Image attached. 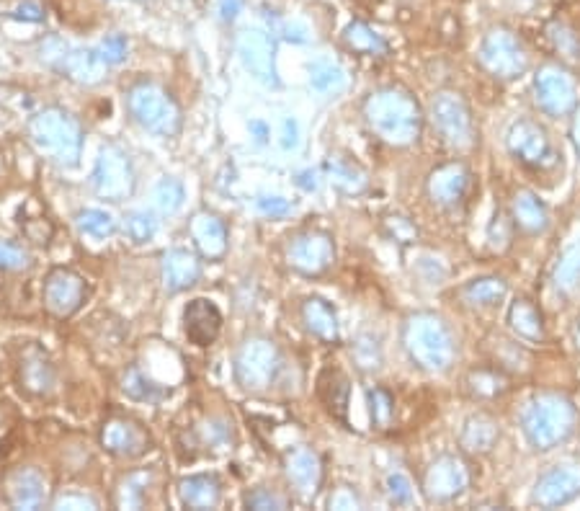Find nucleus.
<instances>
[{
	"instance_id": "15",
	"label": "nucleus",
	"mask_w": 580,
	"mask_h": 511,
	"mask_svg": "<svg viewBox=\"0 0 580 511\" xmlns=\"http://www.w3.org/2000/svg\"><path fill=\"white\" fill-rule=\"evenodd\" d=\"M580 496V460H565L552 465L534 483L532 504L539 509H560Z\"/></svg>"
},
{
	"instance_id": "19",
	"label": "nucleus",
	"mask_w": 580,
	"mask_h": 511,
	"mask_svg": "<svg viewBox=\"0 0 580 511\" xmlns=\"http://www.w3.org/2000/svg\"><path fill=\"white\" fill-rule=\"evenodd\" d=\"M284 473L294 491L300 493L302 499H312L323 486V462L320 455L310 447H292L284 455Z\"/></svg>"
},
{
	"instance_id": "1",
	"label": "nucleus",
	"mask_w": 580,
	"mask_h": 511,
	"mask_svg": "<svg viewBox=\"0 0 580 511\" xmlns=\"http://www.w3.org/2000/svg\"><path fill=\"white\" fill-rule=\"evenodd\" d=\"M361 114L369 130L392 148H410L421 140L423 109L416 96L405 88H377L367 96Z\"/></svg>"
},
{
	"instance_id": "11",
	"label": "nucleus",
	"mask_w": 580,
	"mask_h": 511,
	"mask_svg": "<svg viewBox=\"0 0 580 511\" xmlns=\"http://www.w3.org/2000/svg\"><path fill=\"white\" fill-rule=\"evenodd\" d=\"M287 264L302 277H320L336 261V243L325 230L307 228L287 243Z\"/></svg>"
},
{
	"instance_id": "33",
	"label": "nucleus",
	"mask_w": 580,
	"mask_h": 511,
	"mask_svg": "<svg viewBox=\"0 0 580 511\" xmlns=\"http://www.w3.org/2000/svg\"><path fill=\"white\" fill-rule=\"evenodd\" d=\"M343 44L346 50L356 52V55H367V57H387L390 55V44L385 42L382 34L372 29L364 21H351V24L343 29Z\"/></svg>"
},
{
	"instance_id": "20",
	"label": "nucleus",
	"mask_w": 580,
	"mask_h": 511,
	"mask_svg": "<svg viewBox=\"0 0 580 511\" xmlns=\"http://www.w3.org/2000/svg\"><path fill=\"white\" fill-rule=\"evenodd\" d=\"M16 382L31 398H44L55 390V364L39 346H29L16 367Z\"/></svg>"
},
{
	"instance_id": "40",
	"label": "nucleus",
	"mask_w": 580,
	"mask_h": 511,
	"mask_svg": "<svg viewBox=\"0 0 580 511\" xmlns=\"http://www.w3.org/2000/svg\"><path fill=\"white\" fill-rule=\"evenodd\" d=\"M184 184L176 179H163L155 186V204L163 215H173L184 207Z\"/></svg>"
},
{
	"instance_id": "17",
	"label": "nucleus",
	"mask_w": 580,
	"mask_h": 511,
	"mask_svg": "<svg viewBox=\"0 0 580 511\" xmlns=\"http://www.w3.org/2000/svg\"><path fill=\"white\" fill-rule=\"evenodd\" d=\"M238 55L243 60L245 70L256 78V81L266 83V86H276V47L274 39L261 29H245L238 37Z\"/></svg>"
},
{
	"instance_id": "56",
	"label": "nucleus",
	"mask_w": 580,
	"mask_h": 511,
	"mask_svg": "<svg viewBox=\"0 0 580 511\" xmlns=\"http://www.w3.org/2000/svg\"><path fill=\"white\" fill-rule=\"evenodd\" d=\"M570 140H573V148H575V153L580 155V104L575 106V111H573V119H570Z\"/></svg>"
},
{
	"instance_id": "58",
	"label": "nucleus",
	"mask_w": 580,
	"mask_h": 511,
	"mask_svg": "<svg viewBox=\"0 0 580 511\" xmlns=\"http://www.w3.org/2000/svg\"><path fill=\"white\" fill-rule=\"evenodd\" d=\"M251 132L256 135V142H266V137H269V130L263 122H251Z\"/></svg>"
},
{
	"instance_id": "57",
	"label": "nucleus",
	"mask_w": 580,
	"mask_h": 511,
	"mask_svg": "<svg viewBox=\"0 0 580 511\" xmlns=\"http://www.w3.org/2000/svg\"><path fill=\"white\" fill-rule=\"evenodd\" d=\"M297 186L300 189H305V191H315L318 189V173L315 171H302V173H297Z\"/></svg>"
},
{
	"instance_id": "12",
	"label": "nucleus",
	"mask_w": 580,
	"mask_h": 511,
	"mask_svg": "<svg viewBox=\"0 0 580 511\" xmlns=\"http://www.w3.org/2000/svg\"><path fill=\"white\" fill-rule=\"evenodd\" d=\"M470 488V468L457 455H439L423 473V496L431 504H452Z\"/></svg>"
},
{
	"instance_id": "13",
	"label": "nucleus",
	"mask_w": 580,
	"mask_h": 511,
	"mask_svg": "<svg viewBox=\"0 0 580 511\" xmlns=\"http://www.w3.org/2000/svg\"><path fill=\"white\" fill-rule=\"evenodd\" d=\"M44 310L52 318H70L83 308V302L88 297V282L80 277L78 271L68 269V266H55L44 279Z\"/></svg>"
},
{
	"instance_id": "3",
	"label": "nucleus",
	"mask_w": 580,
	"mask_h": 511,
	"mask_svg": "<svg viewBox=\"0 0 580 511\" xmlns=\"http://www.w3.org/2000/svg\"><path fill=\"white\" fill-rule=\"evenodd\" d=\"M403 349L410 362L431 375L452 370L454 357H457V341L452 336V328L436 313H413L405 318Z\"/></svg>"
},
{
	"instance_id": "36",
	"label": "nucleus",
	"mask_w": 580,
	"mask_h": 511,
	"mask_svg": "<svg viewBox=\"0 0 580 511\" xmlns=\"http://www.w3.org/2000/svg\"><path fill=\"white\" fill-rule=\"evenodd\" d=\"M328 176L333 186L341 189L343 194H361V191L367 189V173L361 171L354 161L341 158V155L328 161Z\"/></svg>"
},
{
	"instance_id": "43",
	"label": "nucleus",
	"mask_w": 580,
	"mask_h": 511,
	"mask_svg": "<svg viewBox=\"0 0 580 511\" xmlns=\"http://www.w3.org/2000/svg\"><path fill=\"white\" fill-rule=\"evenodd\" d=\"M354 359L364 372H374L382 367V346L374 336H361L354 344Z\"/></svg>"
},
{
	"instance_id": "27",
	"label": "nucleus",
	"mask_w": 580,
	"mask_h": 511,
	"mask_svg": "<svg viewBox=\"0 0 580 511\" xmlns=\"http://www.w3.org/2000/svg\"><path fill=\"white\" fill-rule=\"evenodd\" d=\"M501 439V426L488 413H475L464 421L462 431H459V447L467 455H490L493 447Z\"/></svg>"
},
{
	"instance_id": "16",
	"label": "nucleus",
	"mask_w": 580,
	"mask_h": 511,
	"mask_svg": "<svg viewBox=\"0 0 580 511\" xmlns=\"http://www.w3.org/2000/svg\"><path fill=\"white\" fill-rule=\"evenodd\" d=\"M470 168L462 161H449L436 166L428 173L426 179V197L428 202L439 207V210H457L464 202L467 191H470Z\"/></svg>"
},
{
	"instance_id": "30",
	"label": "nucleus",
	"mask_w": 580,
	"mask_h": 511,
	"mask_svg": "<svg viewBox=\"0 0 580 511\" xmlns=\"http://www.w3.org/2000/svg\"><path fill=\"white\" fill-rule=\"evenodd\" d=\"M459 295H462L464 305H470V308L477 310L498 308V305L508 297V282L503 277L488 274V277L470 279V282L459 290Z\"/></svg>"
},
{
	"instance_id": "24",
	"label": "nucleus",
	"mask_w": 580,
	"mask_h": 511,
	"mask_svg": "<svg viewBox=\"0 0 580 511\" xmlns=\"http://www.w3.org/2000/svg\"><path fill=\"white\" fill-rule=\"evenodd\" d=\"M160 277H163V284L168 292H184L199 282V277H202V264L186 248H171L163 256Z\"/></svg>"
},
{
	"instance_id": "18",
	"label": "nucleus",
	"mask_w": 580,
	"mask_h": 511,
	"mask_svg": "<svg viewBox=\"0 0 580 511\" xmlns=\"http://www.w3.org/2000/svg\"><path fill=\"white\" fill-rule=\"evenodd\" d=\"M101 447L116 457H142L153 447L145 426L127 416H114L101 426Z\"/></svg>"
},
{
	"instance_id": "34",
	"label": "nucleus",
	"mask_w": 580,
	"mask_h": 511,
	"mask_svg": "<svg viewBox=\"0 0 580 511\" xmlns=\"http://www.w3.org/2000/svg\"><path fill=\"white\" fill-rule=\"evenodd\" d=\"M552 284L562 295H573L580 290V241L570 243L560 253V259L552 269Z\"/></svg>"
},
{
	"instance_id": "53",
	"label": "nucleus",
	"mask_w": 580,
	"mask_h": 511,
	"mask_svg": "<svg viewBox=\"0 0 580 511\" xmlns=\"http://www.w3.org/2000/svg\"><path fill=\"white\" fill-rule=\"evenodd\" d=\"M359 499L348 488H338L333 496H330V509H359Z\"/></svg>"
},
{
	"instance_id": "31",
	"label": "nucleus",
	"mask_w": 580,
	"mask_h": 511,
	"mask_svg": "<svg viewBox=\"0 0 580 511\" xmlns=\"http://www.w3.org/2000/svg\"><path fill=\"white\" fill-rule=\"evenodd\" d=\"M109 68L98 50H73L62 55V70L68 78L83 86H93L104 78V70Z\"/></svg>"
},
{
	"instance_id": "7",
	"label": "nucleus",
	"mask_w": 580,
	"mask_h": 511,
	"mask_svg": "<svg viewBox=\"0 0 580 511\" xmlns=\"http://www.w3.org/2000/svg\"><path fill=\"white\" fill-rule=\"evenodd\" d=\"M431 124L444 145L452 150H472L475 148V119L472 109L459 91L444 88L431 101Z\"/></svg>"
},
{
	"instance_id": "38",
	"label": "nucleus",
	"mask_w": 580,
	"mask_h": 511,
	"mask_svg": "<svg viewBox=\"0 0 580 511\" xmlns=\"http://www.w3.org/2000/svg\"><path fill=\"white\" fill-rule=\"evenodd\" d=\"M544 34L550 39L552 50L562 57V60L580 62V34L562 19H552L544 26Z\"/></svg>"
},
{
	"instance_id": "29",
	"label": "nucleus",
	"mask_w": 580,
	"mask_h": 511,
	"mask_svg": "<svg viewBox=\"0 0 580 511\" xmlns=\"http://www.w3.org/2000/svg\"><path fill=\"white\" fill-rule=\"evenodd\" d=\"M178 496L186 509H214L222 501V483L217 475H189L178 483Z\"/></svg>"
},
{
	"instance_id": "39",
	"label": "nucleus",
	"mask_w": 580,
	"mask_h": 511,
	"mask_svg": "<svg viewBox=\"0 0 580 511\" xmlns=\"http://www.w3.org/2000/svg\"><path fill=\"white\" fill-rule=\"evenodd\" d=\"M75 225L83 235H91V238H109L116 230V222L109 212L104 210H83L75 215Z\"/></svg>"
},
{
	"instance_id": "59",
	"label": "nucleus",
	"mask_w": 580,
	"mask_h": 511,
	"mask_svg": "<svg viewBox=\"0 0 580 511\" xmlns=\"http://www.w3.org/2000/svg\"><path fill=\"white\" fill-rule=\"evenodd\" d=\"M573 346H575V351L580 354V315H578V321H575V326H573Z\"/></svg>"
},
{
	"instance_id": "8",
	"label": "nucleus",
	"mask_w": 580,
	"mask_h": 511,
	"mask_svg": "<svg viewBox=\"0 0 580 511\" xmlns=\"http://www.w3.org/2000/svg\"><path fill=\"white\" fill-rule=\"evenodd\" d=\"M506 150L516 163H521L529 171H550L557 166L560 155H557L555 142L544 124H539L532 117H521L508 127L506 132Z\"/></svg>"
},
{
	"instance_id": "48",
	"label": "nucleus",
	"mask_w": 580,
	"mask_h": 511,
	"mask_svg": "<svg viewBox=\"0 0 580 511\" xmlns=\"http://www.w3.org/2000/svg\"><path fill=\"white\" fill-rule=\"evenodd\" d=\"M256 207L266 217H287L294 210V204L289 199L279 197V194H263V197L256 199Z\"/></svg>"
},
{
	"instance_id": "55",
	"label": "nucleus",
	"mask_w": 580,
	"mask_h": 511,
	"mask_svg": "<svg viewBox=\"0 0 580 511\" xmlns=\"http://www.w3.org/2000/svg\"><path fill=\"white\" fill-rule=\"evenodd\" d=\"M55 509H96V501L86 496H62L55 501Z\"/></svg>"
},
{
	"instance_id": "6",
	"label": "nucleus",
	"mask_w": 580,
	"mask_h": 511,
	"mask_svg": "<svg viewBox=\"0 0 580 511\" xmlns=\"http://www.w3.org/2000/svg\"><path fill=\"white\" fill-rule=\"evenodd\" d=\"M129 114L142 130L158 137H173L181 130V106L158 83H137L127 93Z\"/></svg>"
},
{
	"instance_id": "25",
	"label": "nucleus",
	"mask_w": 580,
	"mask_h": 511,
	"mask_svg": "<svg viewBox=\"0 0 580 511\" xmlns=\"http://www.w3.org/2000/svg\"><path fill=\"white\" fill-rule=\"evenodd\" d=\"M189 233L194 238L196 251L202 253L204 259L217 261L227 253V228L217 215H209V212L194 215V220L189 225Z\"/></svg>"
},
{
	"instance_id": "10",
	"label": "nucleus",
	"mask_w": 580,
	"mask_h": 511,
	"mask_svg": "<svg viewBox=\"0 0 580 511\" xmlns=\"http://www.w3.org/2000/svg\"><path fill=\"white\" fill-rule=\"evenodd\" d=\"M281 367V354L274 341L251 339L240 346L235 357V377L248 393H263L274 382Z\"/></svg>"
},
{
	"instance_id": "37",
	"label": "nucleus",
	"mask_w": 580,
	"mask_h": 511,
	"mask_svg": "<svg viewBox=\"0 0 580 511\" xmlns=\"http://www.w3.org/2000/svg\"><path fill=\"white\" fill-rule=\"evenodd\" d=\"M310 86L320 96H336L346 88V73L330 60H315L310 65Z\"/></svg>"
},
{
	"instance_id": "5",
	"label": "nucleus",
	"mask_w": 580,
	"mask_h": 511,
	"mask_svg": "<svg viewBox=\"0 0 580 511\" xmlns=\"http://www.w3.org/2000/svg\"><path fill=\"white\" fill-rule=\"evenodd\" d=\"M477 62L495 81H516L529 70V52L516 31L508 26H493L480 39Z\"/></svg>"
},
{
	"instance_id": "23",
	"label": "nucleus",
	"mask_w": 580,
	"mask_h": 511,
	"mask_svg": "<svg viewBox=\"0 0 580 511\" xmlns=\"http://www.w3.org/2000/svg\"><path fill=\"white\" fill-rule=\"evenodd\" d=\"M186 339L194 346H209L217 341L222 331V313L212 300L196 297L184 310Z\"/></svg>"
},
{
	"instance_id": "44",
	"label": "nucleus",
	"mask_w": 580,
	"mask_h": 511,
	"mask_svg": "<svg viewBox=\"0 0 580 511\" xmlns=\"http://www.w3.org/2000/svg\"><path fill=\"white\" fill-rule=\"evenodd\" d=\"M31 266V253L19 243L0 238V269L3 271H24Z\"/></svg>"
},
{
	"instance_id": "51",
	"label": "nucleus",
	"mask_w": 580,
	"mask_h": 511,
	"mask_svg": "<svg viewBox=\"0 0 580 511\" xmlns=\"http://www.w3.org/2000/svg\"><path fill=\"white\" fill-rule=\"evenodd\" d=\"M300 145V127H297V119L287 117L281 124V148L294 150Z\"/></svg>"
},
{
	"instance_id": "54",
	"label": "nucleus",
	"mask_w": 580,
	"mask_h": 511,
	"mask_svg": "<svg viewBox=\"0 0 580 511\" xmlns=\"http://www.w3.org/2000/svg\"><path fill=\"white\" fill-rule=\"evenodd\" d=\"M245 0H217V11H220L222 21H235L243 11Z\"/></svg>"
},
{
	"instance_id": "32",
	"label": "nucleus",
	"mask_w": 580,
	"mask_h": 511,
	"mask_svg": "<svg viewBox=\"0 0 580 511\" xmlns=\"http://www.w3.org/2000/svg\"><path fill=\"white\" fill-rule=\"evenodd\" d=\"M318 395L323 406L328 408L336 419L346 421L348 413V395H351V385H348V377L341 370H325L318 380Z\"/></svg>"
},
{
	"instance_id": "9",
	"label": "nucleus",
	"mask_w": 580,
	"mask_h": 511,
	"mask_svg": "<svg viewBox=\"0 0 580 511\" xmlns=\"http://www.w3.org/2000/svg\"><path fill=\"white\" fill-rule=\"evenodd\" d=\"M534 104L547 117H568L580 104L578 81L562 62H544L539 65L532 81Z\"/></svg>"
},
{
	"instance_id": "28",
	"label": "nucleus",
	"mask_w": 580,
	"mask_h": 511,
	"mask_svg": "<svg viewBox=\"0 0 580 511\" xmlns=\"http://www.w3.org/2000/svg\"><path fill=\"white\" fill-rule=\"evenodd\" d=\"M300 315L305 328L315 336V339H320L323 344H338V339H341V328H338V315L330 302H325L323 297H307V300L302 302Z\"/></svg>"
},
{
	"instance_id": "26",
	"label": "nucleus",
	"mask_w": 580,
	"mask_h": 511,
	"mask_svg": "<svg viewBox=\"0 0 580 511\" xmlns=\"http://www.w3.org/2000/svg\"><path fill=\"white\" fill-rule=\"evenodd\" d=\"M506 321L513 336L526 341V344H542L544 336H547L542 310H539L529 297H516V300L511 302Z\"/></svg>"
},
{
	"instance_id": "35",
	"label": "nucleus",
	"mask_w": 580,
	"mask_h": 511,
	"mask_svg": "<svg viewBox=\"0 0 580 511\" xmlns=\"http://www.w3.org/2000/svg\"><path fill=\"white\" fill-rule=\"evenodd\" d=\"M508 388H511V380H508L503 370L480 367V370H472L467 375V390H470L472 398L493 401V398H501L503 393H508Z\"/></svg>"
},
{
	"instance_id": "4",
	"label": "nucleus",
	"mask_w": 580,
	"mask_h": 511,
	"mask_svg": "<svg viewBox=\"0 0 580 511\" xmlns=\"http://www.w3.org/2000/svg\"><path fill=\"white\" fill-rule=\"evenodd\" d=\"M29 137L42 153L62 166H75L83 148V130L80 122L65 109H44L29 124Z\"/></svg>"
},
{
	"instance_id": "22",
	"label": "nucleus",
	"mask_w": 580,
	"mask_h": 511,
	"mask_svg": "<svg viewBox=\"0 0 580 511\" xmlns=\"http://www.w3.org/2000/svg\"><path fill=\"white\" fill-rule=\"evenodd\" d=\"M3 491L13 509H39L47 499V481L37 468H16L6 475Z\"/></svg>"
},
{
	"instance_id": "47",
	"label": "nucleus",
	"mask_w": 580,
	"mask_h": 511,
	"mask_svg": "<svg viewBox=\"0 0 580 511\" xmlns=\"http://www.w3.org/2000/svg\"><path fill=\"white\" fill-rule=\"evenodd\" d=\"M245 506H248V509H258V511H266V509L279 511V509H287V499L274 491H266V488H256V491H251L248 496H245Z\"/></svg>"
},
{
	"instance_id": "42",
	"label": "nucleus",
	"mask_w": 580,
	"mask_h": 511,
	"mask_svg": "<svg viewBox=\"0 0 580 511\" xmlns=\"http://www.w3.org/2000/svg\"><path fill=\"white\" fill-rule=\"evenodd\" d=\"M124 230H127L132 243H147L153 241L155 233H158V220L150 212H129Z\"/></svg>"
},
{
	"instance_id": "2",
	"label": "nucleus",
	"mask_w": 580,
	"mask_h": 511,
	"mask_svg": "<svg viewBox=\"0 0 580 511\" xmlns=\"http://www.w3.org/2000/svg\"><path fill=\"white\" fill-rule=\"evenodd\" d=\"M578 429V408L565 393H539L521 411V431L529 447L550 452Z\"/></svg>"
},
{
	"instance_id": "46",
	"label": "nucleus",
	"mask_w": 580,
	"mask_h": 511,
	"mask_svg": "<svg viewBox=\"0 0 580 511\" xmlns=\"http://www.w3.org/2000/svg\"><path fill=\"white\" fill-rule=\"evenodd\" d=\"M387 496L395 506H408L413 504V483L405 473H390L385 481Z\"/></svg>"
},
{
	"instance_id": "14",
	"label": "nucleus",
	"mask_w": 580,
	"mask_h": 511,
	"mask_svg": "<svg viewBox=\"0 0 580 511\" xmlns=\"http://www.w3.org/2000/svg\"><path fill=\"white\" fill-rule=\"evenodd\" d=\"M91 184L98 197L111 199V202L127 199L132 189H135V171H132L127 153H122L116 145H106L101 155H98Z\"/></svg>"
},
{
	"instance_id": "50",
	"label": "nucleus",
	"mask_w": 580,
	"mask_h": 511,
	"mask_svg": "<svg viewBox=\"0 0 580 511\" xmlns=\"http://www.w3.org/2000/svg\"><path fill=\"white\" fill-rule=\"evenodd\" d=\"M387 228H390V235L397 243H413L418 238V228L408 217H387Z\"/></svg>"
},
{
	"instance_id": "41",
	"label": "nucleus",
	"mask_w": 580,
	"mask_h": 511,
	"mask_svg": "<svg viewBox=\"0 0 580 511\" xmlns=\"http://www.w3.org/2000/svg\"><path fill=\"white\" fill-rule=\"evenodd\" d=\"M367 398H369V411H372L374 426H377V429L390 426L392 416H395V398H392L390 390L372 388L367 393Z\"/></svg>"
},
{
	"instance_id": "52",
	"label": "nucleus",
	"mask_w": 580,
	"mask_h": 511,
	"mask_svg": "<svg viewBox=\"0 0 580 511\" xmlns=\"http://www.w3.org/2000/svg\"><path fill=\"white\" fill-rule=\"evenodd\" d=\"M16 19H24V21H42L44 19V8L39 6L37 0H24L19 8H16V13H13Z\"/></svg>"
},
{
	"instance_id": "45",
	"label": "nucleus",
	"mask_w": 580,
	"mask_h": 511,
	"mask_svg": "<svg viewBox=\"0 0 580 511\" xmlns=\"http://www.w3.org/2000/svg\"><path fill=\"white\" fill-rule=\"evenodd\" d=\"M124 393H127L129 398H135V401H155V398H160L165 390L155 388L153 382H147L137 370H129V375L124 377Z\"/></svg>"
},
{
	"instance_id": "49",
	"label": "nucleus",
	"mask_w": 580,
	"mask_h": 511,
	"mask_svg": "<svg viewBox=\"0 0 580 511\" xmlns=\"http://www.w3.org/2000/svg\"><path fill=\"white\" fill-rule=\"evenodd\" d=\"M98 52H101L106 65H119V62H124V57H127V39H124L122 34H114V37H109L101 47H98Z\"/></svg>"
},
{
	"instance_id": "21",
	"label": "nucleus",
	"mask_w": 580,
	"mask_h": 511,
	"mask_svg": "<svg viewBox=\"0 0 580 511\" xmlns=\"http://www.w3.org/2000/svg\"><path fill=\"white\" fill-rule=\"evenodd\" d=\"M513 230L524 235H542L550 230V207L537 191L516 189L511 197Z\"/></svg>"
}]
</instances>
